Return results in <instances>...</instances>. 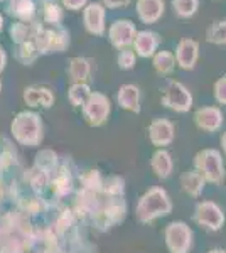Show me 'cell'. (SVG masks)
Wrapping results in <instances>:
<instances>
[{"label": "cell", "mask_w": 226, "mask_h": 253, "mask_svg": "<svg viewBox=\"0 0 226 253\" xmlns=\"http://www.w3.org/2000/svg\"><path fill=\"white\" fill-rule=\"evenodd\" d=\"M34 44L39 51V56L59 54L69 47V31L61 26H44L36 36Z\"/></svg>", "instance_id": "6da1fadb"}, {"label": "cell", "mask_w": 226, "mask_h": 253, "mask_svg": "<svg viewBox=\"0 0 226 253\" xmlns=\"http://www.w3.org/2000/svg\"><path fill=\"white\" fill-rule=\"evenodd\" d=\"M162 103L167 108H172L176 112H187L192 107V95L191 91L179 81H171L164 89Z\"/></svg>", "instance_id": "7a4b0ae2"}, {"label": "cell", "mask_w": 226, "mask_h": 253, "mask_svg": "<svg viewBox=\"0 0 226 253\" xmlns=\"http://www.w3.org/2000/svg\"><path fill=\"white\" fill-rule=\"evenodd\" d=\"M135 34H137V29L130 19H117L108 27V41L118 51L132 46Z\"/></svg>", "instance_id": "3957f363"}, {"label": "cell", "mask_w": 226, "mask_h": 253, "mask_svg": "<svg viewBox=\"0 0 226 253\" xmlns=\"http://www.w3.org/2000/svg\"><path fill=\"white\" fill-rule=\"evenodd\" d=\"M83 26L88 34L103 36L106 32V9L100 2H88V5L81 10Z\"/></svg>", "instance_id": "277c9868"}, {"label": "cell", "mask_w": 226, "mask_h": 253, "mask_svg": "<svg viewBox=\"0 0 226 253\" xmlns=\"http://www.w3.org/2000/svg\"><path fill=\"white\" fill-rule=\"evenodd\" d=\"M81 108L88 124L101 125L110 115V100L101 93H91Z\"/></svg>", "instance_id": "5b68a950"}, {"label": "cell", "mask_w": 226, "mask_h": 253, "mask_svg": "<svg viewBox=\"0 0 226 253\" xmlns=\"http://www.w3.org/2000/svg\"><path fill=\"white\" fill-rule=\"evenodd\" d=\"M174 58L181 69H194L199 58V42L191 38H182L176 46Z\"/></svg>", "instance_id": "8992f818"}, {"label": "cell", "mask_w": 226, "mask_h": 253, "mask_svg": "<svg viewBox=\"0 0 226 253\" xmlns=\"http://www.w3.org/2000/svg\"><path fill=\"white\" fill-rule=\"evenodd\" d=\"M134 52L138 58H154V54L157 52L160 46V36L155 31L143 29L137 31L134 39Z\"/></svg>", "instance_id": "52a82bcc"}, {"label": "cell", "mask_w": 226, "mask_h": 253, "mask_svg": "<svg viewBox=\"0 0 226 253\" xmlns=\"http://www.w3.org/2000/svg\"><path fill=\"white\" fill-rule=\"evenodd\" d=\"M44 27V24L41 20L34 19V20H15L10 26V38L15 44H22V42H29V41H34L36 36L39 34V31Z\"/></svg>", "instance_id": "ba28073f"}, {"label": "cell", "mask_w": 226, "mask_h": 253, "mask_svg": "<svg viewBox=\"0 0 226 253\" xmlns=\"http://www.w3.org/2000/svg\"><path fill=\"white\" fill-rule=\"evenodd\" d=\"M135 10H137L138 19L143 24L150 26L162 19L164 12H166V2L164 0H137Z\"/></svg>", "instance_id": "9c48e42d"}, {"label": "cell", "mask_w": 226, "mask_h": 253, "mask_svg": "<svg viewBox=\"0 0 226 253\" xmlns=\"http://www.w3.org/2000/svg\"><path fill=\"white\" fill-rule=\"evenodd\" d=\"M41 10V22L47 26H61L64 20V7L61 0H38Z\"/></svg>", "instance_id": "30bf717a"}, {"label": "cell", "mask_w": 226, "mask_h": 253, "mask_svg": "<svg viewBox=\"0 0 226 253\" xmlns=\"http://www.w3.org/2000/svg\"><path fill=\"white\" fill-rule=\"evenodd\" d=\"M7 14L17 20H34L36 19V2L34 0H7Z\"/></svg>", "instance_id": "8fae6325"}, {"label": "cell", "mask_w": 226, "mask_h": 253, "mask_svg": "<svg viewBox=\"0 0 226 253\" xmlns=\"http://www.w3.org/2000/svg\"><path fill=\"white\" fill-rule=\"evenodd\" d=\"M14 128L19 135H27L31 140L39 138V117L36 113H20L14 124Z\"/></svg>", "instance_id": "7c38bea8"}, {"label": "cell", "mask_w": 226, "mask_h": 253, "mask_svg": "<svg viewBox=\"0 0 226 253\" xmlns=\"http://www.w3.org/2000/svg\"><path fill=\"white\" fill-rule=\"evenodd\" d=\"M221 122H223V115L215 107H204L196 112V124L199 128L208 130V132L216 130L221 125Z\"/></svg>", "instance_id": "4fadbf2b"}, {"label": "cell", "mask_w": 226, "mask_h": 253, "mask_svg": "<svg viewBox=\"0 0 226 253\" xmlns=\"http://www.w3.org/2000/svg\"><path fill=\"white\" fill-rule=\"evenodd\" d=\"M118 105L130 112H140V89L134 84H125L118 89Z\"/></svg>", "instance_id": "5bb4252c"}, {"label": "cell", "mask_w": 226, "mask_h": 253, "mask_svg": "<svg viewBox=\"0 0 226 253\" xmlns=\"http://www.w3.org/2000/svg\"><path fill=\"white\" fill-rule=\"evenodd\" d=\"M90 73H91V63L88 59L81 56L71 58L68 64V76L73 83H85L90 78Z\"/></svg>", "instance_id": "9a60e30c"}, {"label": "cell", "mask_w": 226, "mask_h": 253, "mask_svg": "<svg viewBox=\"0 0 226 253\" xmlns=\"http://www.w3.org/2000/svg\"><path fill=\"white\" fill-rule=\"evenodd\" d=\"M24 100H26V103L31 105V107L43 105V107L49 108L54 103V95H52V91L47 88H27L26 93H24Z\"/></svg>", "instance_id": "2e32d148"}, {"label": "cell", "mask_w": 226, "mask_h": 253, "mask_svg": "<svg viewBox=\"0 0 226 253\" xmlns=\"http://www.w3.org/2000/svg\"><path fill=\"white\" fill-rule=\"evenodd\" d=\"M150 138L155 144H167L172 138V124L169 120H155L150 125Z\"/></svg>", "instance_id": "e0dca14e"}, {"label": "cell", "mask_w": 226, "mask_h": 253, "mask_svg": "<svg viewBox=\"0 0 226 253\" xmlns=\"http://www.w3.org/2000/svg\"><path fill=\"white\" fill-rule=\"evenodd\" d=\"M152 64L159 75H169L176 66V58L171 51H157L152 58Z\"/></svg>", "instance_id": "ac0fdd59"}, {"label": "cell", "mask_w": 226, "mask_h": 253, "mask_svg": "<svg viewBox=\"0 0 226 253\" xmlns=\"http://www.w3.org/2000/svg\"><path fill=\"white\" fill-rule=\"evenodd\" d=\"M206 41L216 46H226V19L215 20L206 29Z\"/></svg>", "instance_id": "d6986e66"}, {"label": "cell", "mask_w": 226, "mask_h": 253, "mask_svg": "<svg viewBox=\"0 0 226 253\" xmlns=\"http://www.w3.org/2000/svg\"><path fill=\"white\" fill-rule=\"evenodd\" d=\"M172 10L181 19H191L199 10V0H172Z\"/></svg>", "instance_id": "ffe728a7"}, {"label": "cell", "mask_w": 226, "mask_h": 253, "mask_svg": "<svg viewBox=\"0 0 226 253\" xmlns=\"http://www.w3.org/2000/svg\"><path fill=\"white\" fill-rule=\"evenodd\" d=\"M15 58L22 64H26V66L34 63V61L39 58V51H38V47H36L34 41L17 44V47H15Z\"/></svg>", "instance_id": "44dd1931"}, {"label": "cell", "mask_w": 226, "mask_h": 253, "mask_svg": "<svg viewBox=\"0 0 226 253\" xmlns=\"http://www.w3.org/2000/svg\"><path fill=\"white\" fill-rule=\"evenodd\" d=\"M90 95H91V91H90V88L86 83H73L68 91L69 101H71L75 107H83Z\"/></svg>", "instance_id": "7402d4cb"}, {"label": "cell", "mask_w": 226, "mask_h": 253, "mask_svg": "<svg viewBox=\"0 0 226 253\" xmlns=\"http://www.w3.org/2000/svg\"><path fill=\"white\" fill-rule=\"evenodd\" d=\"M117 63H118V68L120 69H129L135 68V63H137V54L134 52V49H120L118 51V56H117Z\"/></svg>", "instance_id": "603a6c76"}, {"label": "cell", "mask_w": 226, "mask_h": 253, "mask_svg": "<svg viewBox=\"0 0 226 253\" xmlns=\"http://www.w3.org/2000/svg\"><path fill=\"white\" fill-rule=\"evenodd\" d=\"M215 98L221 105H226V75L215 83Z\"/></svg>", "instance_id": "cb8c5ba5"}, {"label": "cell", "mask_w": 226, "mask_h": 253, "mask_svg": "<svg viewBox=\"0 0 226 253\" xmlns=\"http://www.w3.org/2000/svg\"><path fill=\"white\" fill-rule=\"evenodd\" d=\"M61 5L71 12H78L88 5V0H61Z\"/></svg>", "instance_id": "d4e9b609"}, {"label": "cell", "mask_w": 226, "mask_h": 253, "mask_svg": "<svg viewBox=\"0 0 226 253\" xmlns=\"http://www.w3.org/2000/svg\"><path fill=\"white\" fill-rule=\"evenodd\" d=\"M105 9H123L130 3V0H101Z\"/></svg>", "instance_id": "484cf974"}, {"label": "cell", "mask_w": 226, "mask_h": 253, "mask_svg": "<svg viewBox=\"0 0 226 253\" xmlns=\"http://www.w3.org/2000/svg\"><path fill=\"white\" fill-rule=\"evenodd\" d=\"M5 63H7V54H5V49L0 46V71H3L5 68Z\"/></svg>", "instance_id": "4316f807"}, {"label": "cell", "mask_w": 226, "mask_h": 253, "mask_svg": "<svg viewBox=\"0 0 226 253\" xmlns=\"http://www.w3.org/2000/svg\"><path fill=\"white\" fill-rule=\"evenodd\" d=\"M3 24H5V20H3V15L0 14V32H2V29H3Z\"/></svg>", "instance_id": "83f0119b"}, {"label": "cell", "mask_w": 226, "mask_h": 253, "mask_svg": "<svg viewBox=\"0 0 226 253\" xmlns=\"http://www.w3.org/2000/svg\"><path fill=\"white\" fill-rule=\"evenodd\" d=\"M223 144H225V149H226V133L223 135Z\"/></svg>", "instance_id": "f1b7e54d"}, {"label": "cell", "mask_w": 226, "mask_h": 253, "mask_svg": "<svg viewBox=\"0 0 226 253\" xmlns=\"http://www.w3.org/2000/svg\"><path fill=\"white\" fill-rule=\"evenodd\" d=\"M0 89H2V83H0Z\"/></svg>", "instance_id": "f546056e"}, {"label": "cell", "mask_w": 226, "mask_h": 253, "mask_svg": "<svg viewBox=\"0 0 226 253\" xmlns=\"http://www.w3.org/2000/svg\"><path fill=\"white\" fill-rule=\"evenodd\" d=\"M0 2H3V0H0Z\"/></svg>", "instance_id": "4dcf8cb0"}]
</instances>
